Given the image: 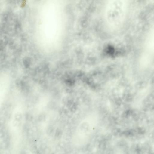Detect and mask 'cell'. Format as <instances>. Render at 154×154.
<instances>
[{"label": "cell", "mask_w": 154, "mask_h": 154, "mask_svg": "<svg viewBox=\"0 0 154 154\" xmlns=\"http://www.w3.org/2000/svg\"><path fill=\"white\" fill-rule=\"evenodd\" d=\"M125 9L126 4L124 1H110L108 3L106 10L105 17L107 21L112 26L119 25L124 17Z\"/></svg>", "instance_id": "6da1fadb"}, {"label": "cell", "mask_w": 154, "mask_h": 154, "mask_svg": "<svg viewBox=\"0 0 154 154\" xmlns=\"http://www.w3.org/2000/svg\"><path fill=\"white\" fill-rule=\"evenodd\" d=\"M116 154H123L122 152H118Z\"/></svg>", "instance_id": "3957f363"}, {"label": "cell", "mask_w": 154, "mask_h": 154, "mask_svg": "<svg viewBox=\"0 0 154 154\" xmlns=\"http://www.w3.org/2000/svg\"><path fill=\"white\" fill-rule=\"evenodd\" d=\"M10 83L9 76L6 74L0 76V109L8 92Z\"/></svg>", "instance_id": "7a4b0ae2"}]
</instances>
